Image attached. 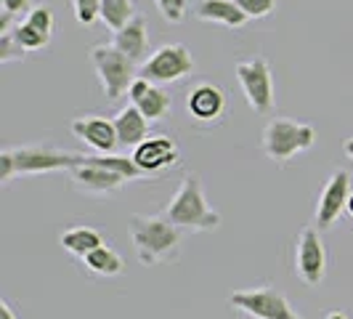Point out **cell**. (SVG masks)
Listing matches in <instances>:
<instances>
[{"label":"cell","mask_w":353,"mask_h":319,"mask_svg":"<svg viewBox=\"0 0 353 319\" xmlns=\"http://www.w3.org/2000/svg\"><path fill=\"white\" fill-rule=\"evenodd\" d=\"M316 144V128L308 123H292L276 117L265 125L263 130V155L274 160L276 165H287L292 157H298L303 152H308Z\"/></svg>","instance_id":"cell-4"},{"label":"cell","mask_w":353,"mask_h":319,"mask_svg":"<svg viewBox=\"0 0 353 319\" xmlns=\"http://www.w3.org/2000/svg\"><path fill=\"white\" fill-rule=\"evenodd\" d=\"M27 48L19 46V40L14 37V32H0V64H11V61H21Z\"/></svg>","instance_id":"cell-26"},{"label":"cell","mask_w":353,"mask_h":319,"mask_svg":"<svg viewBox=\"0 0 353 319\" xmlns=\"http://www.w3.org/2000/svg\"><path fill=\"white\" fill-rule=\"evenodd\" d=\"M128 96H130V104L139 106V109L143 112V117H149L152 123L165 120V115L173 109V96L162 88V86L152 83V80H146V77H141V75L130 83Z\"/></svg>","instance_id":"cell-14"},{"label":"cell","mask_w":353,"mask_h":319,"mask_svg":"<svg viewBox=\"0 0 353 319\" xmlns=\"http://www.w3.org/2000/svg\"><path fill=\"white\" fill-rule=\"evenodd\" d=\"M194 17L212 24H223L231 30H239L250 21V17L239 8L236 0H196Z\"/></svg>","instance_id":"cell-17"},{"label":"cell","mask_w":353,"mask_h":319,"mask_svg":"<svg viewBox=\"0 0 353 319\" xmlns=\"http://www.w3.org/2000/svg\"><path fill=\"white\" fill-rule=\"evenodd\" d=\"M250 19H263L276 8V0H236Z\"/></svg>","instance_id":"cell-27"},{"label":"cell","mask_w":353,"mask_h":319,"mask_svg":"<svg viewBox=\"0 0 353 319\" xmlns=\"http://www.w3.org/2000/svg\"><path fill=\"white\" fill-rule=\"evenodd\" d=\"M128 224H130V237H133L136 255L143 266L178 261L181 242H183V229L168 218V213H154V215L133 213L128 218Z\"/></svg>","instance_id":"cell-1"},{"label":"cell","mask_w":353,"mask_h":319,"mask_svg":"<svg viewBox=\"0 0 353 319\" xmlns=\"http://www.w3.org/2000/svg\"><path fill=\"white\" fill-rule=\"evenodd\" d=\"M72 6H74V19L83 27H90L101 19V0H72Z\"/></svg>","instance_id":"cell-25"},{"label":"cell","mask_w":353,"mask_h":319,"mask_svg":"<svg viewBox=\"0 0 353 319\" xmlns=\"http://www.w3.org/2000/svg\"><path fill=\"white\" fill-rule=\"evenodd\" d=\"M70 176L72 186L77 192H83V195H114V192L123 189L125 181H128L123 173H117V171H112L106 165H99V162H90V157L88 162L72 168Z\"/></svg>","instance_id":"cell-12"},{"label":"cell","mask_w":353,"mask_h":319,"mask_svg":"<svg viewBox=\"0 0 353 319\" xmlns=\"http://www.w3.org/2000/svg\"><path fill=\"white\" fill-rule=\"evenodd\" d=\"M83 266L88 269L90 274H99V277H117L125 271V261L117 250H112L109 245L90 250L88 255L83 258Z\"/></svg>","instance_id":"cell-20"},{"label":"cell","mask_w":353,"mask_h":319,"mask_svg":"<svg viewBox=\"0 0 353 319\" xmlns=\"http://www.w3.org/2000/svg\"><path fill=\"white\" fill-rule=\"evenodd\" d=\"M27 21L32 24V27H37L40 32H46V35H53V8L48 6V3H40V6H32L30 11H27Z\"/></svg>","instance_id":"cell-24"},{"label":"cell","mask_w":353,"mask_h":319,"mask_svg":"<svg viewBox=\"0 0 353 319\" xmlns=\"http://www.w3.org/2000/svg\"><path fill=\"white\" fill-rule=\"evenodd\" d=\"M59 242H61V248L67 250V253L77 255V258H85L90 250L106 245L104 234L96 229H90V226H74V229H67L61 237H59Z\"/></svg>","instance_id":"cell-19"},{"label":"cell","mask_w":353,"mask_h":319,"mask_svg":"<svg viewBox=\"0 0 353 319\" xmlns=\"http://www.w3.org/2000/svg\"><path fill=\"white\" fill-rule=\"evenodd\" d=\"M348 197H351V176L348 171H335L330 181L324 184L321 195L316 202V229L327 231L337 224V218L348 208Z\"/></svg>","instance_id":"cell-10"},{"label":"cell","mask_w":353,"mask_h":319,"mask_svg":"<svg viewBox=\"0 0 353 319\" xmlns=\"http://www.w3.org/2000/svg\"><path fill=\"white\" fill-rule=\"evenodd\" d=\"M11 32H14V37L19 40V46L27 48V51H40V48H46V46L51 43V35L40 32V30L32 27L27 19H19V24L11 27Z\"/></svg>","instance_id":"cell-22"},{"label":"cell","mask_w":353,"mask_h":319,"mask_svg":"<svg viewBox=\"0 0 353 319\" xmlns=\"http://www.w3.org/2000/svg\"><path fill=\"white\" fill-rule=\"evenodd\" d=\"M229 306L239 314H248L252 319H303L295 314L292 303L287 296L279 293L271 284L250 287V290H236L229 296Z\"/></svg>","instance_id":"cell-6"},{"label":"cell","mask_w":353,"mask_h":319,"mask_svg":"<svg viewBox=\"0 0 353 319\" xmlns=\"http://www.w3.org/2000/svg\"><path fill=\"white\" fill-rule=\"evenodd\" d=\"M348 213H351V215H353V195L348 197Z\"/></svg>","instance_id":"cell-32"},{"label":"cell","mask_w":353,"mask_h":319,"mask_svg":"<svg viewBox=\"0 0 353 319\" xmlns=\"http://www.w3.org/2000/svg\"><path fill=\"white\" fill-rule=\"evenodd\" d=\"M295 274L301 277L308 287L321 284L327 274V250L319 237L316 226H303L295 242Z\"/></svg>","instance_id":"cell-9"},{"label":"cell","mask_w":353,"mask_h":319,"mask_svg":"<svg viewBox=\"0 0 353 319\" xmlns=\"http://www.w3.org/2000/svg\"><path fill=\"white\" fill-rule=\"evenodd\" d=\"M112 43H114L125 56H130V59L141 67L143 61L149 59V32H146V19H143L141 14H136V17L125 24L123 30H117V32H114Z\"/></svg>","instance_id":"cell-16"},{"label":"cell","mask_w":353,"mask_h":319,"mask_svg":"<svg viewBox=\"0 0 353 319\" xmlns=\"http://www.w3.org/2000/svg\"><path fill=\"white\" fill-rule=\"evenodd\" d=\"M236 80L245 90L250 109H255L258 115H268L274 109V75L263 56H255L248 61L236 64Z\"/></svg>","instance_id":"cell-8"},{"label":"cell","mask_w":353,"mask_h":319,"mask_svg":"<svg viewBox=\"0 0 353 319\" xmlns=\"http://www.w3.org/2000/svg\"><path fill=\"white\" fill-rule=\"evenodd\" d=\"M0 319H17V314H14V309H11V303L6 301H0Z\"/></svg>","instance_id":"cell-29"},{"label":"cell","mask_w":353,"mask_h":319,"mask_svg":"<svg viewBox=\"0 0 353 319\" xmlns=\"http://www.w3.org/2000/svg\"><path fill=\"white\" fill-rule=\"evenodd\" d=\"M83 162H88V155L64 152L56 146H8L0 152V184H8L14 176L72 171Z\"/></svg>","instance_id":"cell-2"},{"label":"cell","mask_w":353,"mask_h":319,"mask_svg":"<svg viewBox=\"0 0 353 319\" xmlns=\"http://www.w3.org/2000/svg\"><path fill=\"white\" fill-rule=\"evenodd\" d=\"M130 157L136 160V165L141 168L146 176H157L162 171H168V168H173L178 165V160H181V149H178V144L173 136H149V139H143L136 149H133V155Z\"/></svg>","instance_id":"cell-11"},{"label":"cell","mask_w":353,"mask_h":319,"mask_svg":"<svg viewBox=\"0 0 353 319\" xmlns=\"http://www.w3.org/2000/svg\"><path fill=\"white\" fill-rule=\"evenodd\" d=\"M0 8L6 17H27V11L32 6H30V0H0Z\"/></svg>","instance_id":"cell-28"},{"label":"cell","mask_w":353,"mask_h":319,"mask_svg":"<svg viewBox=\"0 0 353 319\" xmlns=\"http://www.w3.org/2000/svg\"><path fill=\"white\" fill-rule=\"evenodd\" d=\"M343 152H345V157L351 160V165H353V136L345 144H343Z\"/></svg>","instance_id":"cell-30"},{"label":"cell","mask_w":353,"mask_h":319,"mask_svg":"<svg viewBox=\"0 0 353 319\" xmlns=\"http://www.w3.org/2000/svg\"><path fill=\"white\" fill-rule=\"evenodd\" d=\"M324 319H348V317H345L343 311H332V314H327Z\"/></svg>","instance_id":"cell-31"},{"label":"cell","mask_w":353,"mask_h":319,"mask_svg":"<svg viewBox=\"0 0 353 319\" xmlns=\"http://www.w3.org/2000/svg\"><path fill=\"white\" fill-rule=\"evenodd\" d=\"M168 218L186 231H215L221 226V213L208 205L199 173H189L168 205Z\"/></svg>","instance_id":"cell-3"},{"label":"cell","mask_w":353,"mask_h":319,"mask_svg":"<svg viewBox=\"0 0 353 319\" xmlns=\"http://www.w3.org/2000/svg\"><path fill=\"white\" fill-rule=\"evenodd\" d=\"M186 112L199 125H215L226 115V93L212 83H196L186 96Z\"/></svg>","instance_id":"cell-13"},{"label":"cell","mask_w":353,"mask_h":319,"mask_svg":"<svg viewBox=\"0 0 353 319\" xmlns=\"http://www.w3.org/2000/svg\"><path fill=\"white\" fill-rule=\"evenodd\" d=\"M72 133L85 142L90 149H96L99 155H109L120 146V139H117V128H114V120L109 117H101V115H85V117H77L72 123Z\"/></svg>","instance_id":"cell-15"},{"label":"cell","mask_w":353,"mask_h":319,"mask_svg":"<svg viewBox=\"0 0 353 319\" xmlns=\"http://www.w3.org/2000/svg\"><path fill=\"white\" fill-rule=\"evenodd\" d=\"M149 125H152V120L143 117V112L136 104L123 106L114 115L117 139H120V146H125V149H136L143 139H149Z\"/></svg>","instance_id":"cell-18"},{"label":"cell","mask_w":353,"mask_h":319,"mask_svg":"<svg viewBox=\"0 0 353 319\" xmlns=\"http://www.w3.org/2000/svg\"><path fill=\"white\" fill-rule=\"evenodd\" d=\"M194 72V56L183 43H168L159 46L154 53H149V59L139 67V75L157 83V86H168V83H178L183 77H189Z\"/></svg>","instance_id":"cell-7"},{"label":"cell","mask_w":353,"mask_h":319,"mask_svg":"<svg viewBox=\"0 0 353 319\" xmlns=\"http://www.w3.org/2000/svg\"><path fill=\"white\" fill-rule=\"evenodd\" d=\"M133 17H136V3L133 0H101V21L112 32L123 30Z\"/></svg>","instance_id":"cell-21"},{"label":"cell","mask_w":353,"mask_h":319,"mask_svg":"<svg viewBox=\"0 0 353 319\" xmlns=\"http://www.w3.org/2000/svg\"><path fill=\"white\" fill-rule=\"evenodd\" d=\"M154 3H157V11L162 14V19L170 24H183L192 14L189 0H154Z\"/></svg>","instance_id":"cell-23"},{"label":"cell","mask_w":353,"mask_h":319,"mask_svg":"<svg viewBox=\"0 0 353 319\" xmlns=\"http://www.w3.org/2000/svg\"><path fill=\"white\" fill-rule=\"evenodd\" d=\"M90 64L101 80V88L109 102H117L128 93L130 83L139 77V64L125 56L114 43H101L90 48Z\"/></svg>","instance_id":"cell-5"}]
</instances>
